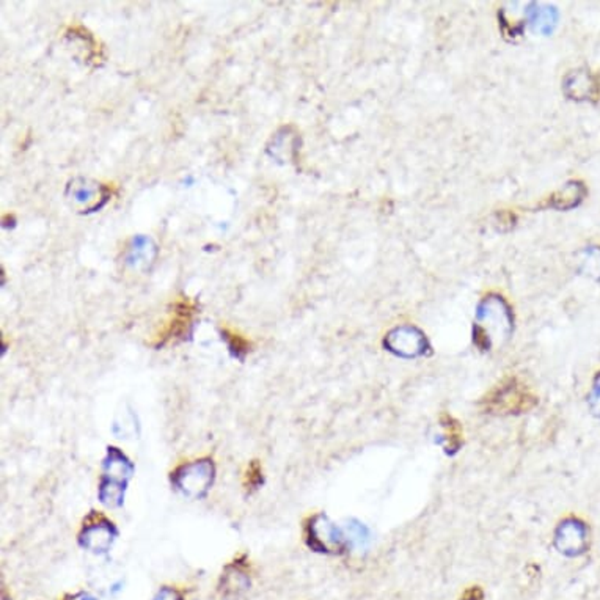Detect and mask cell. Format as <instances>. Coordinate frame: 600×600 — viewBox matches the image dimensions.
<instances>
[{
  "mask_svg": "<svg viewBox=\"0 0 600 600\" xmlns=\"http://www.w3.org/2000/svg\"><path fill=\"white\" fill-rule=\"evenodd\" d=\"M117 536L118 531L113 522L99 512H92L85 519L79 535V544L93 554H105L111 550Z\"/></svg>",
  "mask_w": 600,
  "mask_h": 600,
  "instance_id": "5b68a950",
  "label": "cell"
},
{
  "mask_svg": "<svg viewBox=\"0 0 600 600\" xmlns=\"http://www.w3.org/2000/svg\"><path fill=\"white\" fill-rule=\"evenodd\" d=\"M580 272L600 280V247H588L581 252Z\"/></svg>",
  "mask_w": 600,
  "mask_h": 600,
  "instance_id": "5bb4252c",
  "label": "cell"
},
{
  "mask_svg": "<svg viewBox=\"0 0 600 600\" xmlns=\"http://www.w3.org/2000/svg\"><path fill=\"white\" fill-rule=\"evenodd\" d=\"M556 12L554 8H538L533 12V18L531 22L535 26L536 30L539 32L548 33L552 32L554 24H556Z\"/></svg>",
  "mask_w": 600,
  "mask_h": 600,
  "instance_id": "2e32d148",
  "label": "cell"
},
{
  "mask_svg": "<svg viewBox=\"0 0 600 600\" xmlns=\"http://www.w3.org/2000/svg\"><path fill=\"white\" fill-rule=\"evenodd\" d=\"M65 600H98V599H96V597H93L92 594L78 593L74 594V596H70V597H66Z\"/></svg>",
  "mask_w": 600,
  "mask_h": 600,
  "instance_id": "7402d4cb",
  "label": "cell"
},
{
  "mask_svg": "<svg viewBox=\"0 0 600 600\" xmlns=\"http://www.w3.org/2000/svg\"><path fill=\"white\" fill-rule=\"evenodd\" d=\"M587 196V188L580 181H571L564 184L562 189L554 192L548 200V206L554 209H571L580 204L581 200Z\"/></svg>",
  "mask_w": 600,
  "mask_h": 600,
  "instance_id": "7c38bea8",
  "label": "cell"
},
{
  "mask_svg": "<svg viewBox=\"0 0 600 600\" xmlns=\"http://www.w3.org/2000/svg\"><path fill=\"white\" fill-rule=\"evenodd\" d=\"M134 473V465L121 451L111 446L104 461V473L99 486V498L105 506L117 508L123 503L124 490Z\"/></svg>",
  "mask_w": 600,
  "mask_h": 600,
  "instance_id": "3957f363",
  "label": "cell"
},
{
  "mask_svg": "<svg viewBox=\"0 0 600 600\" xmlns=\"http://www.w3.org/2000/svg\"><path fill=\"white\" fill-rule=\"evenodd\" d=\"M223 338L227 339L229 343V347L231 349V353L235 354L236 357H242L244 354L248 351V343L246 339L241 338L239 335L236 333L229 332V330H223Z\"/></svg>",
  "mask_w": 600,
  "mask_h": 600,
  "instance_id": "ac0fdd59",
  "label": "cell"
},
{
  "mask_svg": "<svg viewBox=\"0 0 600 600\" xmlns=\"http://www.w3.org/2000/svg\"><path fill=\"white\" fill-rule=\"evenodd\" d=\"M538 398L529 387L514 378L504 379L484 398L486 411L496 415L522 413L535 407Z\"/></svg>",
  "mask_w": 600,
  "mask_h": 600,
  "instance_id": "7a4b0ae2",
  "label": "cell"
},
{
  "mask_svg": "<svg viewBox=\"0 0 600 600\" xmlns=\"http://www.w3.org/2000/svg\"><path fill=\"white\" fill-rule=\"evenodd\" d=\"M341 538L338 529L333 527L326 517L318 516L312 519L308 525L307 539L310 547L316 548L320 552H329L333 548H341Z\"/></svg>",
  "mask_w": 600,
  "mask_h": 600,
  "instance_id": "8fae6325",
  "label": "cell"
},
{
  "mask_svg": "<svg viewBox=\"0 0 600 600\" xmlns=\"http://www.w3.org/2000/svg\"><path fill=\"white\" fill-rule=\"evenodd\" d=\"M66 198L72 203V206L92 212L104 206L111 198V190L99 183H93L90 179L78 178L68 186Z\"/></svg>",
  "mask_w": 600,
  "mask_h": 600,
  "instance_id": "8992f818",
  "label": "cell"
},
{
  "mask_svg": "<svg viewBox=\"0 0 600 600\" xmlns=\"http://www.w3.org/2000/svg\"><path fill=\"white\" fill-rule=\"evenodd\" d=\"M588 405L596 417H600V372L594 378L591 392L588 395Z\"/></svg>",
  "mask_w": 600,
  "mask_h": 600,
  "instance_id": "d6986e66",
  "label": "cell"
},
{
  "mask_svg": "<svg viewBox=\"0 0 600 600\" xmlns=\"http://www.w3.org/2000/svg\"><path fill=\"white\" fill-rule=\"evenodd\" d=\"M554 544L569 556L581 554L588 547V529L579 519H566L556 529Z\"/></svg>",
  "mask_w": 600,
  "mask_h": 600,
  "instance_id": "ba28073f",
  "label": "cell"
},
{
  "mask_svg": "<svg viewBox=\"0 0 600 600\" xmlns=\"http://www.w3.org/2000/svg\"><path fill=\"white\" fill-rule=\"evenodd\" d=\"M196 313V304L188 299L178 300L173 305V312L170 316L167 326L163 327L162 332L157 337L156 346H165L169 343H175L184 339L189 335L192 318Z\"/></svg>",
  "mask_w": 600,
  "mask_h": 600,
  "instance_id": "52a82bcc",
  "label": "cell"
},
{
  "mask_svg": "<svg viewBox=\"0 0 600 600\" xmlns=\"http://www.w3.org/2000/svg\"><path fill=\"white\" fill-rule=\"evenodd\" d=\"M385 346L401 357H417L424 354L426 338L415 327H398L388 333Z\"/></svg>",
  "mask_w": 600,
  "mask_h": 600,
  "instance_id": "9c48e42d",
  "label": "cell"
},
{
  "mask_svg": "<svg viewBox=\"0 0 600 600\" xmlns=\"http://www.w3.org/2000/svg\"><path fill=\"white\" fill-rule=\"evenodd\" d=\"M120 417H121V421L115 420V432L124 438H131L136 432V417L132 415V412H123L120 413Z\"/></svg>",
  "mask_w": 600,
  "mask_h": 600,
  "instance_id": "e0dca14e",
  "label": "cell"
},
{
  "mask_svg": "<svg viewBox=\"0 0 600 600\" xmlns=\"http://www.w3.org/2000/svg\"><path fill=\"white\" fill-rule=\"evenodd\" d=\"M216 467L211 459H198L179 465L171 473V483L188 498H203L214 483Z\"/></svg>",
  "mask_w": 600,
  "mask_h": 600,
  "instance_id": "277c9868",
  "label": "cell"
},
{
  "mask_svg": "<svg viewBox=\"0 0 600 600\" xmlns=\"http://www.w3.org/2000/svg\"><path fill=\"white\" fill-rule=\"evenodd\" d=\"M248 577L241 566L233 564L227 569V572L223 575V593L225 594H239L241 591H246L248 588Z\"/></svg>",
  "mask_w": 600,
  "mask_h": 600,
  "instance_id": "4fadbf2b",
  "label": "cell"
},
{
  "mask_svg": "<svg viewBox=\"0 0 600 600\" xmlns=\"http://www.w3.org/2000/svg\"><path fill=\"white\" fill-rule=\"evenodd\" d=\"M156 247L151 244L150 239L146 238H136L132 241V246L129 247V254H128V262L132 264H140V260L144 256L145 260H151V252H154Z\"/></svg>",
  "mask_w": 600,
  "mask_h": 600,
  "instance_id": "9a60e30c",
  "label": "cell"
},
{
  "mask_svg": "<svg viewBox=\"0 0 600 600\" xmlns=\"http://www.w3.org/2000/svg\"><path fill=\"white\" fill-rule=\"evenodd\" d=\"M154 600H183V597L173 588H162Z\"/></svg>",
  "mask_w": 600,
  "mask_h": 600,
  "instance_id": "44dd1931",
  "label": "cell"
},
{
  "mask_svg": "<svg viewBox=\"0 0 600 600\" xmlns=\"http://www.w3.org/2000/svg\"><path fill=\"white\" fill-rule=\"evenodd\" d=\"M262 467H260V463L254 462L247 470V483H246L247 484V489L248 488L256 489L262 484Z\"/></svg>",
  "mask_w": 600,
  "mask_h": 600,
  "instance_id": "ffe728a7",
  "label": "cell"
},
{
  "mask_svg": "<svg viewBox=\"0 0 600 600\" xmlns=\"http://www.w3.org/2000/svg\"><path fill=\"white\" fill-rule=\"evenodd\" d=\"M562 90L574 101H591L599 95V82L589 70H577L566 76Z\"/></svg>",
  "mask_w": 600,
  "mask_h": 600,
  "instance_id": "30bf717a",
  "label": "cell"
},
{
  "mask_svg": "<svg viewBox=\"0 0 600 600\" xmlns=\"http://www.w3.org/2000/svg\"><path fill=\"white\" fill-rule=\"evenodd\" d=\"M512 332V316L508 304L496 294H489L479 304L475 322V341L484 351L502 346Z\"/></svg>",
  "mask_w": 600,
  "mask_h": 600,
  "instance_id": "6da1fadb",
  "label": "cell"
}]
</instances>
